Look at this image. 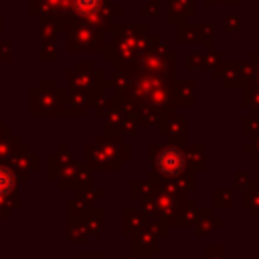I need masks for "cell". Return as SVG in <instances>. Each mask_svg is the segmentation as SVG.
<instances>
[{
	"label": "cell",
	"instance_id": "cell-5",
	"mask_svg": "<svg viewBox=\"0 0 259 259\" xmlns=\"http://www.w3.org/2000/svg\"><path fill=\"white\" fill-rule=\"evenodd\" d=\"M217 2H223V4H233V6H237L241 0H204V4H206V6H210V4H217Z\"/></svg>",
	"mask_w": 259,
	"mask_h": 259
},
{
	"label": "cell",
	"instance_id": "cell-4",
	"mask_svg": "<svg viewBox=\"0 0 259 259\" xmlns=\"http://www.w3.org/2000/svg\"><path fill=\"white\" fill-rule=\"evenodd\" d=\"M158 2L160 0H150L148 4L142 6V14H158Z\"/></svg>",
	"mask_w": 259,
	"mask_h": 259
},
{
	"label": "cell",
	"instance_id": "cell-1",
	"mask_svg": "<svg viewBox=\"0 0 259 259\" xmlns=\"http://www.w3.org/2000/svg\"><path fill=\"white\" fill-rule=\"evenodd\" d=\"M168 2H170V14H168V20L170 22L182 20L184 16L196 12L194 0H168Z\"/></svg>",
	"mask_w": 259,
	"mask_h": 259
},
{
	"label": "cell",
	"instance_id": "cell-2",
	"mask_svg": "<svg viewBox=\"0 0 259 259\" xmlns=\"http://www.w3.org/2000/svg\"><path fill=\"white\" fill-rule=\"evenodd\" d=\"M73 8L79 16L93 18L103 12V0H73Z\"/></svg>",
	"mask_w": 259,
	"mask_h": 259
},
{
	"label": "cell",
	"instance_id": "cell-3",
	"mask_svg": "<svg viewBox=\"0 0 259 259\" xmlns=\"http://www.w3.org/2000/svg\"><path fill=\"white\" fill-rule=\"evenodd\" d=\"M241 16H237V14H229V16H225V32H235V30H239L241 28Z\"/></svg>",
	"mask_w": 259,
	"mask_h": 259
}]
</instances>
